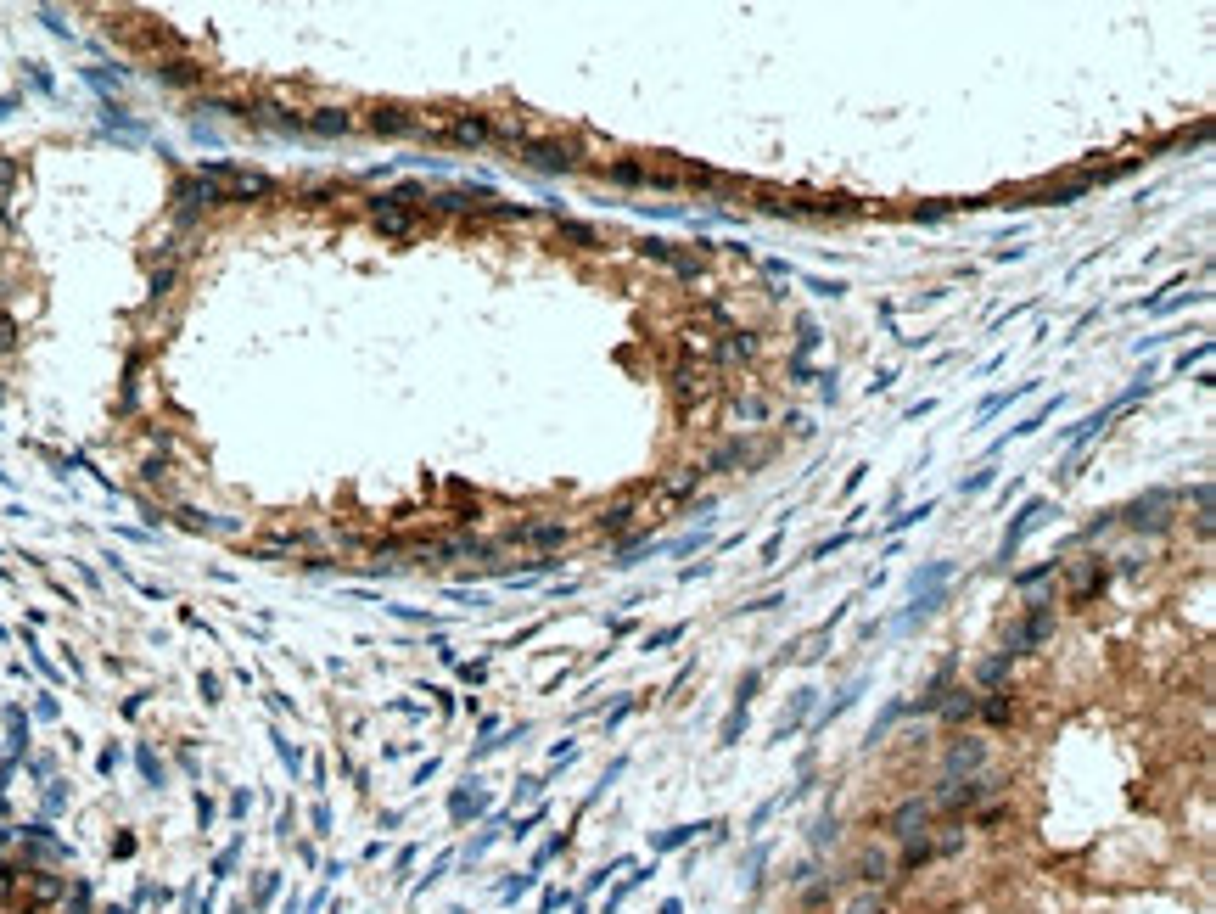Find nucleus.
I'll return each mask as SVG.
<instances>
[{
	"label": "nucleus",
	"instance_id": "obj_15",
	"mask_svg": "<svg viewBox=\"0 0 1216 914\" xmlns=\"http://www.w3.org/2000/svg\"><path fill=\"white\" fill-rule=\"evenodd\" d=\"M415 225H421V219H415L410 208H398L393 197H382V202H376V230H382V236H410Z\"/></svg>",
	"mask_w": 1216,
	"mask_h": 914
},
{
	"label": "nucleus",
	"instance_id": "obj_38",
	"mask_svg": "<svg viewBox=\"0 0 1216 914\" xmlns=\"http://www.w3.org/2000/svg\"><path fill=\"white\" fill-rule=\"evenodd\" d=\"M561 847H566V836H550V842L538 847V853H533V875H538V870H544V864H550V858H555V853H561Z\"/></svg>",
	"mask_w": 1216,
	"mask_h": 914
},
{
	"label": "nucleus",
	"instance_id": "obj_20",
	"mask_svg": "<svg viewBox=\"0 0 1216 914\" xmlns=\"http://www.w3.org/2000/svg\"><path fill=\"white\" fill-rule=\"evenodd\" d=\"M1009 673H1015V657H1004V651H998L992 662H981V673H976V679H981V690L992 696V690H1004V679H1009Z\"/></svg>",
	"mask_w": 1216,
	"mask_h": 914
},
{
	"label": "nucleus",
	"instance_id": "obj_26",
	"mask_svg": "<svg viewBox=\"0 0 1216 914\" xmlns=\"http://www.w3.org/2000/svg\"><path fill=\"white\" fill-rule=\"evenodd\" d=\"M62 914H90V881H68V892H62Z\"/></svg>",
	"mask_w": 1216,
	"mask_h": 914
},
{
	"label": "nucleus",
	"instance_id": "obj_36",
	"mask_svg": "<svg viewBox=\"0 0 1216 914\" xmlns=\"http://www.w3.org/2000/svg\"><path fill=\"white\" fill-rule=\"evenodd\" d=\"M757 685H763V673L751 668L746 679H740V690H735V707H751V696H757Z\"/></svg>",
	"mask_w": 1216,
	"mask_h": 914
},
{
	"label": "nucleus",
	"instance_id": "obj_10",
	"mask_svg": "<svg viewBox=\"0 0 1216 914\" xmlns=\"http://www.w3.org/2000/svg\"><path fill=\"white\" fill-rule=\"evenodd\" d=\"M981 769H987V741H976V735L948 752V780H976Z\"/></svg>",
	"mask_w": 1216,
	"mask_h": 914
},
{
	"label": "nucleus",
	"instance_id": "obj_3",
	"mask_svg": "<svg viewBox=\"0 0 1216 914\" xmlns=\"http://www.w3.org/2000/svg\"><path fill=\"white\" fill-rule=\"evenodd\" d=\"M835 886H869V892H886V886H897L891 853H886V847H863V853L852 858L847 870L835 875Z\"/></svg>",
	"mask_w": 1216,
	"mask_h": 914
},
{
	"label": "nucleus",
	"instance_id": "obj_22",
	"mask_svg": "<svg viewBox=\"0 0 1216 914\" xmlns=\"http://www.w3.org/2000/svg\"><path fill=\"white\" fill-rule=\"evenodd\" d=\"M948 685H953V668H942V673L931 679V685H925V696L914 701V713H936V707L948 701Z\"/></svg>",
	"mask_w": 1216,
	"mask_h": 914
},
{
	"label": "nucleus",
	"instance_id": "obj_5",
	"mask_svg": "<svg viewBox=\"0 0 1216 914\" xmlns=\"http://www.w3.org/2000/svg\"><path fill=\"white\" fill-rule=\"evenodd\" d=\"M572 539V528H566L561 516H538V522H516V528L505 533V544H522V550H561V544Z\"/></svg>",
	"mask_w": 1216,
	"mask_h": 914
},
{
	"label": "nucleus",
	"instance_id": "obj_2",
	"mask_svg": "<svg viewBox=\"0 0 1216 914\" xmlns=\"http://www.w3.org/2000/svg\"><path fill=\"white\" fill-rule=\"evenodd\" d=\"M213 208H225V186H213L208 174L180 180V191H174V219H180V225H197V219L213 214Z\"/></svg>",
	"mask_w": 1216,
	"mask_h": 914
},
{
	"label": "nucleus",
	"instance_id": "obj_46",
	"mask_svg": "<svg viewBox=\"0 0 1216 914\" xmlns=\"http://www.w3.org/2000/svg\"><path fill=\"white\" fill-rule=\"evenodd\" d=\"M6 348H12V320L0 315V354H6Z\"/></svg>",
	"mask_w": 1216,
	"mask_h": 914
},
{
	"label": "nucleus",
	"instance_id": "obj_32",
	"mask_svg": "<svg viewBox=\"0 0 1216 914\" xmlns=\"http://www.w3.org/2000/svg\"><path fill=\"white\" fill-rule=\"evenodd\" d=\"M169 286H174V258L163 253V258H157V264H152V298H163V292H169Z\"/></svg>",
	"mask_w": 1216,
	"mask_h": 914
},
{
	"label": "nucleus",
	"instance_id": "obj_27",
	"mask_svg": "<svg viewBox=\"0 0 1216 914\" xmlns=\"http://www.w3.org/2000/svg\"><path fill=\"white\" fill-rule=\"evenodd\" d=\"M847 914H886V898L880 892H869V886H858L847 898Z\"/></svg>",
	"mask_w": 1216,
	"mask_h": 914
},
{
	"label": "nucleus",
	"instance_id": "obj_34",
	"mask_svg": "<svg viewBox=\"0 0 1216 914\" xmlns=\"http://www.w3.org/2000/svg\"><path fill=\"white\" fill-rule=\"evenodd\" d=\"M533 881H538V875H533V870H527V875H516V881H505V886H499V898H505V903H516V898H527V892H533Z\"/></svg>",
	"mask_w": 1216,
	"mask_h": 914
},
{
	"label": "nucleus",
	"instance_id": "obj_18",
	"mask_svg": "<svg viewBox=\"0 0 1216 914\" xmlns=\"http://www.w3.org/2000/svg\"><path fill=\"white\" fill-rule=\"evenodd\" d=\"M976 718H987V724H1009V718H1015V696H1009V690L976 696Z\"/></svg>",
	"mask_w": 1216,
	"mask_h": 914
},
{
	"label": "nucleus",
	"instance_id": "obj_37",
	"mask_svg": "<svg viewBox=\"0 0 1216 914\" xmlns=\"http://www.w3.org/2000/svg\"><path fill=\"white\" fill-rule=\"evenodd\" d=\"M135 763H141V774H146V780H152V786H163V763H157V757L146 752V746H141V752H135Z\"/></svg>",
	"mask_w": 1216,
	"mask_h": 914
},
{
	"label": "nucleus",
	"instance_id": "obj_7",
	"mask_svg": "<svg viewBox=\"0 0 1216 914\" xmlns=\"http://www.w3.org/2000/svg\"><path fill=\"white\" fill-rule=\"evenodd\" d=\"M1104 584H1110L1104 556H1082V561H1071V572H1065V600H1071V606H1088L1093 595H1104Z\"/></svg>",
	"mask_w": 1216,
	"mask_h": 914
},
{
	"label": "nucleus",
	"instance_id": "obj_45",
	"mask_svg": "<svg viewBox=\"0 0 1216 914\" xmlns=\"http://www.w3.org/2000/svg\"><path fill=\"white\" fill-rule=\"evenodd\" d=\"M482 673H488V662H460V679H466V685H477Z\"/></svg>",
	"mask_w": 1216,
	"mask_h": 914
},
{
	"label": "nucleus",
	"instance_id": "obj_13",
	"mask_svg": "<svg viewBox=\"0 0 1216 914\" xmlns=\"http://www.w3.org/2000/svg\"><path fill=\"white\" fill-rule=\"evenodd\" d=\"M482 814H488V791H482L477 780H466V786L449 797V819L454 825H466V819H482Z\"/></svg>",
	"mask_w": 1216,
	"mask_h": 914
},
{
	"label": "nucleus",
	"instance_id": "obj_31",
	"mask_svg": "<svg viewBox=\"0 0 1216 914\" xmlns=\"http://www.w3.org/2000/svg\"><path fill=\"white\" fill-rule=\"evenodd\" d=\"M858 690H863V685H847V690H841V696H835L830 707H824V713H819V724H813V729H824V724H830V718H841V713H847L852 701H858Z\"/></svg>",
	"mask_w": 1216,
	"mask_h": 914
},
{
	"label": "nucleus",
	"instance_id": "obj_12",
	"mask_svg": "<svg viewBox=\"0 0 1216 914\" xmlns=\"http://www.w3.org/2000/svg\"><path fill=\"white\" fill-rule=\"evenodd\" d=\"M443 141H449V146H488V141H494V124H488V118H477V113H460L449 129H443Z\"/></svg>",
	"mask_w": 1216,
	"mask_h": 914
},
{
	"label": "nucleus",
	"instance_id": "obj_44",
	"mask_svg": "<svg viewBox=\"0 0 1216 914\" xmlns=\"http://www.w3.org/2000/svg\"><path fill=\"white\" fill-rule=\"evenodd\" d=\"M992 488V472H976V477H964L959 483V494H987Z\"/></svg>",
	"mask_w": 1216,
	"mask_h": 914
},
{
	"label": "nucleus",
	"instance_id": "obj_42",
	"mask_svg": "<svg viewBox=\"0 0 1216 914\" xmlns=\"http://www.w3.org/2000/svg\"><path fill=\"white\" fill-rule=\"evenodd\" d=\"M1211 359V343H1200V348H1188V354H1177V371H1188V365H1205Z\"/></svg>",
	"mask_w": 1216,
	"mask_h": 914
},
{
	"label": "nucleus",
	"instance_id": "obj_17",
	"mask_svg": "<svg viewBox=\"0 0 1216 914\" xmlns=\"http://www.w3.org/2000/svg\"><path fill=\"white\" fill-rule=\"evenodd\" d=\"M370 129H376V135H415L421 124H415L404 107H376V113H370Z\"/></svg>",
	"mask_w": 1216,
	"mask_h": 914
},
{
	"label": "nucleus",
	"instance_id": "obj_40",
	"mask_svg": "<svg viewBox=\"0 0 1216 914\" xmlns=\"http://www.w3.org/2000/svg\"><path fill=\"white\" fill-rule=\"evenodd\" d=\"M673 640H684V623H673V629L651 634V640H645V651H662V645H673Z\"/></svg>",
	"mask_w": 1216,
	"mask_h": 914
},
{
	"label": "nucleus",
	"instance_id": "obj_16",
	"mask_svg": "<svg viewBox=\"0 0 1216 914\" xmlns=\"http://www.w3.org/2000/svg\"><path fill=\"white\" fill-rule=\"evenodd\" d=\"M813 701H819V690H796L791 713H785V718H779V724H774V741H791L796 729L807 724V713H813Z\"/></svg>",
	"mask_w": 1216,
	"mask_h": 914
},
{
	"label": "nucleus",
	"instance_id": "obj_47",
	"mask_svg": "<svg viewBox=\"0 0 1216 914\" xmlns=\"http://www.w3.org/2000/svg\"><path fill=\"white\" fill-rule=\"evenodd\" d=\"M662 914H684V903H679V898H667V903H662Z\"/></svg>",
	"mask_w": 1216,
	"mask_h": 914
},
{
	"label": "nucleus",
	"instance_id": "obj_11",
	"mask_svg": "<svg viewBox=\"0 0 1216 914\" xmlns=\"http://www.w3.org/2000/svg\"><path fill=\"white\" fill-rule=\"evenodd\" d=\"M634 516H639V500H634V494H623V500L600 505V516H594V528L606 533V539H623V533L634 528Z\"/></svg>",
	"mask_w": 1216,
	"mask_h": 914
},
{
	"label": "nucleus",
	"instance_id": "obj_35",
	"mask_svg": "<svg viewBox=\"0 0 1216 914\" xmlns=\"http://www.w3.org/2000/svg\"><path fill=\"white\" fill-rule=\"evenodd\" d=\"M275 892H281V875H258V886H253V909H264Z\"/></svg>",
	"mask_w": 1216,
	"mask_h": 914
},
{
	"label": "nucleus",
	"instance_id": "obj_6",
	"mask_svg": "<svg viewBox=\"0 0 1216 914\" xmlns=\"http://www.w3.org/2000/svg\"><path fill=\"white\" fill-rule=\"evenodd\" d=\"M1048 634H1054V606H1032L1020 623H1009V629H1004V657L1032 651V645H1043Z\"/></svg>",
	"mask_w": 1216,
	"mask_h": 914
},
{
	"label": "nucleus",
	"instance_id": "obj_43",
	"mask_svg": "<svg viewBox=\"0 0 1216 914\" xmlns=\"http://www.w3.org/2000/svg\"><path fill=\"white\" fill-rule=\"evenodd\" d=\"M561 903H572V892H555V886H550V892H544V898H538V914H555V909H561Z\"/></svg>",
	"mask_w": 1216,
	"mask_h": 914
},
{
	"label": "nucleus",
	"instance_id": "obj_25",
	"mask_svg": "<svg viewBox=\"0 0 1216 914\" xmlns=\"http://www.w3.org/2000/svg\"><path fill=\"white\" fill-rule=\"evenodd\" d=\"M555 236H561V242H578V247H600V230L594 225H572V219H561Z\"/></svg>",
	"mask_w": 1216,
	"mask_h": 914
},
{
	"label": "nucleus",
	"instance_id": "obj_24",
	"mask_svg": "<svg viewBox=\"0 0 1216 914\" xmlns=\"http://www.w3.org/2000/svg\"><path fill=\"white\" fill-rule=\"evenodd\" d=\"M303 129H314V135H348V113H337V107H326V113L303 118Z\"/></svg>",
	"mask_w": 1216,
	"mask_h": 914
},
{
	"label": "nucleus",
	"instance_id": "obj_23",
	"mask_svg": "<svg viewBox=\"0 0 1216 914\" xmlns=\"http://www.w3.org/2000/svg\"><path fill=\"white\" fill-rule=\"evenodd\" d=\"M707 825H712V819H707ZM707 825H673V830H662V836H651V853H673V847L695 842V830H707Z\"/></svg>",
	"mask_w": 1216,
	"mask_h": 914
},
{
	"label": "nucleus",
	"instance_id": "obj_30",
	"mask_svg": "<svg viewBox=\"0 0 1216 914\" xmlns=\"http://www.w3.org/2000/svg\"><path fill=\"white\" fill-rule=\"evenodd\" d=\"M740 735H746V707H729V718H723V729H718V746H735Z\"/></svg>",
	"mask_w": 1216,
	"mask_h": 914
},
{
	"label": "nucleus",
	"instance_id": "obj_4",
	"mask_svg": "<svg viewBox=\"0 0 1216 914\" xmlns=\"http://www.w3.org/2000/svg\"><path fill=\"white\" fill-rule=\"evenodd\" d=\"M1172 511H1177V494H1172V488H1155V494H1144V500H1132L1127 511H1116V522H1121V528L1160 533V528H1172Z\"/></svg>",
	"mask_w": 1216,
	"mask_h": 914
},
{
	"label": "nucleus",
	"instance_id": "obj_48",
	"mask_svg": "<svg viewBox=\"0 0 1216 914\" xmlns=\"http://www.w3.org/2000/svg\"><path fill=\"white\" fill-rule=\"evenodd\" d=\"M807 914H824V909H807Z\"/></svg>",
	"mask_w": 1216,
	"mask_h": 914
},
{
	"label": "nucleus",
	"instance_id": "obj_29",
	"mask_svg": "<svg viewBox=\"0 0 1216 914\" xmlns=\"http://www.w3.org/2000/svg\"><path fill=\"white\" fill-rule=\"evenodd\" d=\"M6 724H12V763H17V757L29 752V718H23V707H12Z\"/></svg>",
	"mask_w": 1216,
	"mask_h": 914
},
{
	"label": "nucleus",
	"instance_id": "obj_9",
	"mask_svg": "<svg viewBox=\"0 0 1216 914\" xmlns=\"http://www.w3.org/2000/svg\"><path fill=\"white\" fill-rule=\"evenodd\" d=\"M522 152H527V163H533V169H544V174L572 169V163H578V141H527Z\"/></svg>",
	"mask_w": 1216,
	"mask_h": 914
},
{
	"label": "nucleus",
	"instance_id": "obj_21",
	"mask_svg": "<svg viewBox=\"0 0 1216 914\" xmlns=\"http://www.w3.org/2000/svg\"><path fill=\"white\" fill-rule=\"evenodd\" d=\"M673 393H695V399H701V393H707V371H701V365H690V359H684V365H673Z\"/></svg>",
	"mask_w": 1216,
	"mask_h": 914
},
{
	"label": "nucleus",
	"instance_id": "obj_33",
	"mask_svg": "<svg viewBox=\"0 0 1216 914\" xmlns=\"http://www.w3.org/2000/svg\"><path fill=\"white\" fill-rule=\"evenodd\" d=\"M835 842H841V819L824 814L819 825H813V847H835Z\"/></svg>",
	"mask_w": 1216,
	"mask_h": 914
},
{
	"label": "nucleus",
	"instance_id": "obj_1",
	"mask_svg": "<svg viewBox=\"0 0 1216 914\" xmlns=\"http://www.w3.org/2000/svg\"><path fill=\"white\" fill-rule=\"evenodd\" d=\"M992 797H998V780H987V774H976V780H942V791L931 797V808L964 819V814H976L981 802H992Z\"/></svg>",
	"mask_w": 1216,
	"mask_h": 914
},
{
	"label": "nucleus",
	"instance_id": "obj_14",
	"mask_svg": "<svg viewBox=\"0 0 1216 914\" xmlns=\"http://www.w3.org/2000/svg\"><path fill=\"white\" fill-rule=\"evenodd\" d=\"M1043 516H1048V500H1026V505H1020V516H1015V528H1009V533H1004V561H1009V556H1015V550H1020V539H1026V533H1032V528H1037V522H1043Z\"/></svg>",
	"mask_w": 1216,
	"mask_h": 914
},
{
	"label": "nucleus",
	"instance_id": "obj_41",
	"mask_svg": "<svg viewBox=\"0 0 1216 914\" xmlns=\"http://www.w3.org/2000/svg\"><path fill=\"white\" fill-rule=\"evenodd\" d=\"M538 825H544V808H533V814H527V819H516V830H510V836H516V842H522V836H533Z\"/></svg>",
	"mask_w": 1216,
	"mask_h": 914
},
{
	"label": "nucleus",
	"instance_id": "obj_28",
	"mask_svg": "<svg viewBox=\"0 0 1216 914\" xmlns=\"http://www.w3.org/2000/svg\"><path fill=\"white\" fill-rule=\"evenodd\" d=\"M606 174L617 180V186H645V163H634V158H617Z\"/></svg>",
	"mask_w": 1216,
	"mask_h": 914
},
{
	"label": "nucleus",
	"instance_id": "obj_8",
	"mask_svg": "<svg viewBox=\"0 0 1216 914\" xmlns=\"http://www.w3.org/2000/svg\"><path fill=\"white\" fill-rule=\"evenodd\" d=\"M931 819H936L931 797H908V802H897V814L886 819V830L897 842H914V836H931Z\"/></svg>",
	"mask_w": 1216,
	"mask_h": 914
},
{
	"label": "nucleus",
	"instance_id": "obj_39",
	"mask_svg": "<svg viewBox=\"0 0 1216 914\" xmlns=\"http://www.w3.org/2000/svg\"><path fill=\"white\" fill-rule=\"evenodd\" d=\"M449 864H454V853H443V858H438V864H432V870H426V881H421V886H415V892H426V886H438V881H443V875H449Z\"/></svg>",
	"mask_w": 1216,
	"mask_h": 914
},
{
	"label": "nucleus",
	"instance_id": "obj_19",
	"mask_svg": "<svg viewBox=\"0 0 1216 914\" xmlns=\"http://www.w3.org/2000/svg\"><path fill=\"white\" fill-rule=\"evenodd\" d=\"M505 825H510L505 814H488V825H482V836H477V842H471V847H466V853H460V858H466V864H477V858L488 853V847H494L499 836H505Z\"/></svg>",
	"mask_w": 1216,
	"mask_h": 914
}]
</instances>
